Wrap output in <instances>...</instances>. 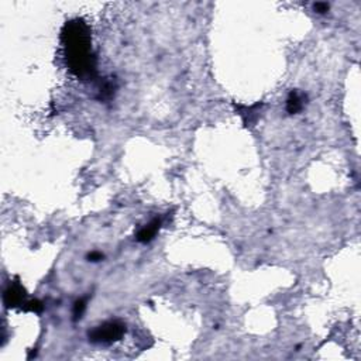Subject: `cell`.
<instances>
[{
    "instance_id": "6da1fadb",
    "label": "cell",
    "mask_w": 361,
    "mask_h": 361,
    "mask_svg": "<svg viewBox=\"0 0 361 361\" xmlns=\"http://www.w3.org/2000/svg\"><path fill=\"white\" fill-rule=\"evenodd\" d=\"M68 65L79 78H91L95 72V58L91 51L89 27L82 20L67 23L62 31Z\"/></svg>"
},
{
    "instance_id": "7a4b0ae2",
    "label": "cell",
    "mask_w": 361,
    "mask_h": 361,
    "mask_svg": "<svg viewBox=\"0 0 361 361\" xmlns=\"http://www.w3.org/2000/svg\"><path fill=\"white\" fill-rule=\"evenodd\" d=\"M126 333V326L119 322H107L102 326H97L89 333V339L95 343H113L120 340Z\"/></svg>"
},
{
    "instance_id": "3957f363",
    "label": "cell",
    "mask_w": 361,
    "mask_h": 361,
    "mask_svg": "<svg viewBox=\"0 0 361 361\" xmlns=\"http://www.w3.org/2000/svg\"><path fill=\"white\" fill-rule=\"evenodd\" d=\"M24 296H26L24 289L19 284H14L12 286H9V289L4 292L3 301H4V305L7 308H14V306H19L23 302Z\"/></svg>"
},
{
    "instance_id": "277c9868",
    "label": "cell",
    "mask_w": 361,
    "mask_h": 361,
    "mask_svg": "<svg viewBox=\"0 0 361 361\" xmlns=\"http://www.w3.org/2000/svg\"><path fill=\"white\" fill-rule=\"evenodd\" d=\"M160 226L161 220H158V219L152 220L151 223H148L147 226H144V228L137 233V240L140 241V243H150V241L155 237V234L158 233Z\"/></svg>"
},
{
    "instance_id": "5b68a950",
    "label": "cell",
    "mask_w": 361,
    "mask_h": 361,
    "mask_svg": "<svg viewBox=\"0 0 361 361\" xmlns=\"http://www.w3.org/2000/svg\"><path fill=\"white\" fill-rule=\"evenodd\" d=\"M302 107H304L302 95H299L298 92H291L289 97L286 99V110H288V113H291V114L298 113Z\"/></svg>"
},
{
    "instance_id": "8992f818",
    "label": "cell",
    "mask_w": 361,
    "mask_h": 361,
    "mask_svg": "<svg viewBox=\"0 0 361 361\" xmlns=\"http://www.w3.org/2000/svg\"><path fill=\"white\" fill-rule=\"evenodd\" d=\"M86 309V299H79L75 302V306H74V316L75 319H80L83 312Z\"/></svg>"
},
{
    "instance_id": "52a82bcc",
    "label": "cell",
    "mask_w": 361,
    "mask_h": 361,
    "mask_svg": "<svg viewBox=\"0 0 361 361\" xmlns=\"http://www.w3.org/2000/svg\"><path fill=\"white\" fill-rule=\"evenodd\" d=\"M27 310H31V312H41L42 310V305H41L38 301H30V302H27Z\"/></svg>"
},
{
    "instance_id": "ba28073f",
    "label": "cell",
    "mask_w": 361,
    "mask_h": 361,
    "mask_svg": "<svg viewBox=\"0 0 361 361\" xmlns=\"http://www.w3.org/2000/svg\"><path fill=\"white\" fill-rule=\"evenodd\" d=\"M313 9H315L318 13L323 14L329 10V4H327V3H316V4H313Z\"/></svg>"
},
{
    "instance_id": "9c48e42d",
    "label": "cell",
    "mask_w": 361,
    "mask_h": 361,
    "mask_svg": "<svg viewBox=\"0 0 361 361\" xmlns=\"http://www.w3.org/2000/svg\"><path fill=\"white\" fill-rule=\"evenodd\" d=\"M102 257H103V255L100 254V253H92V254H89V260H92V261H99V260H102Z\"/></svg>"
}]
</instances>
